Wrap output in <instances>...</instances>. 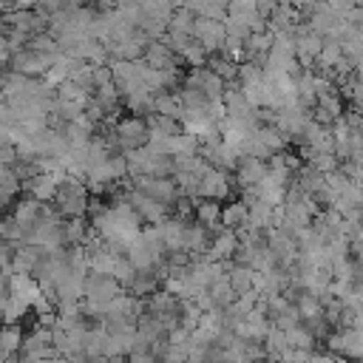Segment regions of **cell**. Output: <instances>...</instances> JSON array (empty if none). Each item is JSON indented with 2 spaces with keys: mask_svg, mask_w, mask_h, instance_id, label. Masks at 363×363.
<instances>
[{
  "mask_svg": "<svg viewBox=\"0 0 363 363\" xmlns=\"http://www.w3.org/2000/svg\"><path fill=\"white\" fill-rule=\"evenodd\" d=\"M113 136H116V153H130L147 145V122L142 116H119L113 122Z\"/></svg>",
  "mask_w": 363,
  "mask_h": 363,
  "instance_id": "2",
  "label": "cell"
},
{
  "mask_svg": "<svg viewBox=\"0 0 363 363\" xmlns=\"http://www.w3.org/2000/svg\"><path fill=\"white\" fill-rule=\"evenodd\" d=\"M142 233V230H139ZM125 261L133 267V269H153L159 264V258L147 250V244L142 241V235H136L130 244H128V252H125Z\"/></svg>",
  "mask_w": 363,
  "mask_h": 363,
  "instance_id": "15",
  "label": "cell"
},
{
  "mask_svg": "<svg viewBox=\"0 0 363 363\" xmlns=\"http://www.w3.org/2000/svg\"><path fill=\"white\" fill-rule=\"evenodd\" d=\"M238 193V187H235V182H233V176H227V173H221V170H216V167H210L207 173H204V179H201V190H199V196L201 199H210V201H233V196Z\"/></svg>",
  "mask_w": 363,
  "mask_h": 363,
  "instance_id": "5",
  "label": "cell"
},
{
  "mask_svg": "<svg viewBox=\"0 0 363 363\" xmlns=\"http://www.w3.org/2000/svg\"><path fill=\"white\" fill-rule=\"evenodd\" d=\"M91 235V221L85 218H68L62 221V247H82Z\"/></svg>",
  "mask_w": 363,
  "mask_h": 363,
  "instance_id": "16",
  "label": "cell"
},
{
  "mask_svg": "<svg viewBox=\"0 0 363 363\" xmlns=\"http://www.w3.org/2000/svg\"><path fill=\"white\" fill-rule=\"evenodd\" d=\"M111 363H128L125 357H111Z\"/></svg>",
  "mask_w": 363,
  "mask_h": 363,
  "instance_id": "36",
  "label": "cell"
},
{
  "mask_svg": "<svg viewBox=\"0 0 363 363\" xmlns=\"http://www.w3.org/2000/svg\"><path fill=\"white\" fill-rule=\"evenodd\" d=\"M125 289L111 278V275H99V272H88L85 284H82V301L88 303H108L116 295H122Z\"/></svg>",
  "mask_w": 363,
  "mask_h": 363,
  "instance_id": "3",
  "label": "cell"
},
{
  "mask_svg": "<svg viewBox=\"0 0 363 363\" xmlns=\"http://www.w3.org/2000/svg\"><path fill=\"white\" fill-rule=\"evenodd\" d=\"M204 68H210L224 85H230V82H235V77H238V65L233 62V60H224V57H218V54H213V57H207V65Z\"/></svg>",
  "mask_w": 363,
  "mask_h": 363,
  "instance_id": "23",
  "label": "cell"
},
{
  "mask_svg": "<svg viewBox=\"0 0 363 363\" xmlns=\"http://www.w3.org/2000/svg\"><path fill=\"white\" fill-rule=\"evenodd\" d=\"M286 335V346L289 349H301V352H315L318 349V343H315V337L298 323L295 329H289V332H284Z\"/></svg>",
  "mask_w": 363,
  "mask_h": 363,
  "instance_id": "24",
  "label": "cell"
},
{
  "mask_svg": "<svg viewBox=\"0 0 363 363\" xmlns=\"http://www.w3.org/2000/svg\"><path fill=\"white\" fill-rule=\"evenodd\" d=\"M354 108H357V111H360V113H363V99H360V102H357V105H354Z\"/></svg>",
  "mask_w": 363,
  "mask_h": 363,
  "instance_id": "37",
  "label": "cell"
},
{
  "mask_svg": "<svg viewBox=\"0 0 363 363\" xmlns=\"http://www.w3.org/2000/svg\"><path fill=\"white\" fill-rule=\"evenodd\" d=\"M128 201H130L133 213H136L142 221L159 224V221H164V218L170 216V207H164V204L153 201V199H150V196H145L142 190H133V187H130V193H128Z\"/></svg>",
  "mask_w": 363,
  "mask_h": 363,
  "instance_id": "8",
  "label": "cell"
},
{
  "mask_svg": "<svg viewBox=\"0 0 363 363\" xmlns=\"http://www.w3.org/2000/svg\"><path fill=\"white\" fill-rule=\"evenodd\" d=\"M247 218H250V210L241 199H233V201L221 204V227L224 230H238V227L247 224Z\"/></svg>",
  "mask_w": 363,
  "mask_h": 363,
  "instance_id": "17",
  "label": "cell"
},
{
  "mask_svg": "<svg viewBox=\"0 0 363 363\" xmlns=\"http://www.w3.org/2000/svg\"><path fill=\"white\" fill-rule=\"evenodd\" d=\"M272 329V323H269V318L267 315H261L258 309H252L247 318H241L238 320V326L233 329V335L235 337H241V340H247V343H264V337H267V332Z\"/></svg>",
  "mask_w": 363,
  "mask_h": 363,
  "instance_id": "9",
  "label": "cell"
},
{
  "mask_svg": "<svg viewBox=\"0 0 363 363\" xmlns=\"http://www.w3.org/2000/svg\"><path fill=\"white\" fill-rule=\"evenodd\" d=\"M182 99H179V94L176 91H167V94H156L153 96V113H159V116H167V119H182Z\"/></svg>",
  "mask_w": 363,
  "mask_h": 363,
  "instance_id": "18",
  "label": "cell"
},
{
  "mask_svg": "<svg viewBox=\"0 0 363 363\" xmlns=\"http://www.w3.org/2000/svg\"><path fill=\"white\" fill-rule=\"evenodd\" d=\"M193 216H196V221H199L204 230H210V227L221 224V204H218V201H210V199H199V201L193 204Z\"/></svg>",
  "mask_w": 363,
  "mask_h": 363,
  "instance_id": "19",
  "label": "cell"
},
{
  "mask_svg": "<svg viewBox=\"0 0 363 363\" xmlns=\"http://www.w3.org/2000/svg\"><path fill=\"white\" fill-rule=\"evenodd\" d=\"M9 298H14L31 309L34 301L40 298V284L31 275H9Z\"/></svg>",
  "mask_w": 363,
  "mask_h": 363,
  "instance_id": "13",
  "label": "cell"
},
{
  "mask_svg": "<svg viewBox=\"0 0 363 363\" xmlns=\"http://www.w3.org/2000/svg\"><path fill=\"white\" fill-rule=\"evenodd\" d=\"M235 82L244 88V85H255V82H261V65H255V62H241L238 65V77H235Z\"/></svg>",
  "mask_w": 363,
  "mask_h": 363,
  "instance_id": "29",
  "label": "cell"
},
{
  "mask_svg": "<svg viewBox=\"0 0 363 363\" xmlns=\"http://www.w3.org/2000/svg\"><path fill=\"white\" fill-rule=\"evenodd\" d=\"M130 187H133V190H142L145 196H150L153 201H159V204H164V207H170V210H173V204L179 201V187H176L173 179H150V176H139V179H133Z\"/></svg>",
  "mask_w": 363,
  "mask_h": 363,
  "instance_id": "4",
  "label": "cell"
},
{
  "mask_svg": "<svg viewBox=\"0 0 363 363\" xmlns=\"http://www.w3.org/2000/svg\"><path fill=\"white\" fill-rule=\"evenodd\" d=\"M88 187L82 179L77 176H65L57 187V196H54V210L68 221V218H85L88 216Z\"/></svg>",
  "mask_w": 363,
  "mask_h": 363,
  "instance_id": "1",
  "label": "cell"
},
{
  "mask_svg": "<svg viewBox=\"0 0 363 363\" xmlns=\"http://www.w3.org/2000/svg\"><path fill=\"white\" fill-rule=\"evenodd\" d=\"M227 14H233V17H255L258 14L255 11V0H235V3L227 6Z\"/></svg>",
  "mask_w": 363,
  "mask_h": 363,
  "instance_id": "31",
  "label": "cell"
},
{
  "mask_svg": "<svg viewBox=\"0 0 363 363\" xmlns=\"http://www.w3.org/2000/svg\"><path fill=\"white\" fill-rule=\"evenodd\" d=\"M179 60H182V62H187L190 68H204V65H207V54H204V48H201L196 40L182 51V57H179Z\"/></svg>",
  "mask_w": 363,
  "mask_h": 363,
  "instance_id": "28",
  "label": "cell"
},
{
  "mask_svg": "<svg viewBox=\"0 0 363 363\" xmlns=\"http://www.w3.org/2000/svg\"><path fill=\"white\" fill-rule=\"evenodd\" d=\"M23 337L26 335H23L20 323H3L0 326V352L14 357L17 352H23Z\"/></svg>",
  "mask_w": 363,
  "mask_h": 363,
  "instance_id": "20",
  "label": "cell"
},
{
  "mask_svg": "<svg viewBox=\"0 0 363 363\" xmlns=\"http://www.w3.org/2000/svg\"><path fill=\"white\" fill-rule=\"evenodd\" d=\"M295 309H298V318H301V320H312V318H320V315H323L320 301H318L315 295H306V292L295 301Z\"/></svg>",
  "mask_w": 363,
  "mask_h": 363,
  "instance_id": "26",
  "label": "cell"
},
{
  "mask_svg": "<svg viewBox=\"0 0 363 363\" xmlns=\"http://www.w3.org/2000/svg\"><path fill=\"white\" fill-rule=\"evenodd\" d=\"M0 241H9V244H14V247L23 244V230H20V224L14 221L11 213L0 218Z\"/></svg>",
  "mask_w": 363,
  "mask_h": 363,
  "instance_id": "27",
  "label": "cell"
},
{
  "mask_svg": "<svg viewBox=\"0 0 363 363\" xmlns=\"http://www.w3.org/2000/svg\"><path fill=\"white\" fill-rule=\"evenodd\" d=\"M224 37H227L224 23L196 17V23H193V40H196V43L204 48V54H207V57L218 54V48H221V43H224Z\"/></svg>",
  "mask_w": 363,
  "mask_h": 363,
  "instance_id": "6",
  "label": "cell"
},
{
  "mask_svg": "<svg viewBox=\"0 0 363 363\" xmlns=\"http://www.w3.org/2000/svg\"><path fill=\"white\" fill-rule=\"evenodd\" d=\"M111 68L108 65H94V91L102 88V85H111Z\"/></svg>",
  "mask_w": 363,
  "mask_h": 363,
  "instance_id": "33",
  "label": "cell"
},
{
  "mask_svg": "<svg viewBox=\"0 0 363 363\" xmlns=\"http://www.w3.org/2000/svg\"><path fill=\"white\" fill-rule=\"evenodd\" d=\"M57 187H60V179H57V176H51V173H37V176H31L28 182H23V193H26L28 199L40 201V204L54 201Z\"/></svg>",
  "mask_w": 363,
  "mask_h": 363,
  "instance_id": "11",
  "label": "cell"
},
{
  "mask_svg": "<svg viewBox=\"0 0 363 363\" xmlns=\"http://www.w3.org/2000/svg\"><path fill=\"white\" fill-rule=\"evenodd\" d=\"M309 363H335V357L332 354H326V352H312V357H309Z\"/></svg>",
  "mask_w": 363,
  "mask_h": 363,
  "instance_id": "34",
  "label": "cell"
},
{
  "mask_svg": "<svg viewBox=\"0 0 363 363\" xmlns=\"http://www.w3.org/2000/svg\"><path fill=\"white\" fill-rule=\"evenodd\" d=\"M142 60H145L147 68H156V71H179V62H182L162 40H159V43H150V45L145 48Z\"/></svg>",
  "mask_w": 363,
  "mask_h": 363,
  "instance_id": "12",
  "label": "cell"
},
{
  "mask_svg": "<svg viewBox=\"0 0 363 363\" xmlns=\"http://www.w3.org/2000/svg\"><path fill=\"white\" fill-rule=\"evenodd\" d=\"M340 335H343L340 357H346L352 363H363V332H357V329H340Z\"/></svg>",
  "mask_w": 363,
  "mask_h": 363,
  "instance_id": "21",
  "label": "cell"
},
{
  "mask_svg": "<svg viewBox=\"0 0 363 363\" xmlns=\"http://www.w3.org/2000/svg\"><path fill=\"white\" fill-rule=\"evenodd\" d=\"M207 295H210V301H213V306H216V309H227V306L235 301V292H233V286H230L227 275L216 278V281L207 286Z\"/></svg>",
  "mask_w": 363,
  "mask_h": 363,
  "instance_id": "22",
  "label": "cell"
},
{
  "mask_svg": "<svg viewBox=\"0 0 363 363\" xmlns=\"http://www.w3.org/2000/svg\"><path fill=\"white\" fill-rule=\"evenodd\" d=\"M187 9L193 11V17H204V20H216V23H221L227 17V3H190Z\"/></svg>",
  "mask_w": 363,
  "mask_h": 363,
  "instance_id": "25",
  "label": "cell"
},
{
  "mask_svg": "<svg viewBox=\"0 0 363 363\" xmlns=\"http://www.w3.org/2000/svg\"><path fill=\"white\" fill-rule=\"evenodd\" d=\"M264 176H267V162H258V159L241 156V159H238V164H235L233 182H235V187L244 193V190H250V187H258Z\"/></svg>",
  "mask_w": 363,
  "mask_h": 363,
  "instance_id": "10",
  "label": "cell"
},
{
  "mask_svg": "<svg viewBox=\"0 0 363 363\" xmlns=\"http://www.w3.org/2000/svg\"><path fill=\"white\" fill-rule=\"evenodd\" d=\"M320 43H323V37L312 34L306 26H298L295 28V60H298L301 68H306V71L312 68V62L320 54Z\"/></svg>",
  "mask_w": 363,
  "mask_h": 363,
  "instance_id": "7",
  "label": "cell"
},
{
  "mask_svg": "<svg viewBox=\"0 0 363 363\" xmlns=\"http://www.w3.org/2000/svg\"><path fill=\"white\" fill-rule=\"evenodd\" d=\"M354 74H360V77H363V68H357V71H354Z\"/></svg>",
  "mask_w": 363,
  "mask_h": 363,
  "instance_id": "38",
  "label": "cell"
},
{
  "mask_svg": "<svg viewBox=\"0 0 363 363\" xmlns=\"http://www.w3.org/2000/svg\"><path fill=\"white\" fill-rule=\"evenodd\" d=\"M28 312V306H23L20 301H14V298H9L6 303H3V309H0V318L6 320V323H20V318Z\"/></svg>",
  "mask_w": 363,
  "mask_h": 363,
  "instance_id": "30",
  "label": "cell"
},
{
  "mask_svg": "<svg viewBox=\"0 0 363 363\" xmlns=\"http://www.w3.org/2000/svg\"><path fill=\"white\" fill-rule=\"evenodd\" d=\"M224 272H227V281H230L235 298L255 292V286H252V275H255V269H250V267H238V264H233V261H224Z\"/></svg>",
  "mask_w": 363,
  "mask_h": 363,
  "instance_id": "14",
  "label": "cell"
},
{
  "mask_svg": "<svg viewBox=\"0 0 363 363\" xmlns=\"http://www.w3.org/2000/svg\"><path fill=\"white\" fill-rule=\"evenodd\" d=\"M354 301L363 306V284H357V286H354Z\"/></svg>",
  "mask_w": 363,
  "mask_h": 363,
  "instance_id": "35",
  "label": "cell"
},
{
  "mask_svg": "<svg viewBox=\"0 0 363 363\" xmlns=\"http://www.w3.org/2000/svg\"><path fill=\"white\" fill-rule=\"evenodd\" d=\"M312 167H315L318 173H323V176H326V173H335V170L340 167V162H337L332 153H318V156H315V162H312Z\"/></svg>",
  "mask_w": 363,
  "mask_h": 363,
  "instance_id": "32",
  "label": "cell"
}]
</instances>
